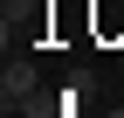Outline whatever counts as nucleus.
Instances as JSON below:
<instances>
[{
    "mask_svg": "<svg viewBox=\"0 0 124 118\" xmlns=\"http://www.w3.org/2000/svg\"><path fill=\"white\" fill-rule=\"evenodd\" d=\"M0 97H7V104L41 97V69H35V63H7V69H0Z\"/></svg>",
    "mask_w": 124,
    "mask_h": 118,
    "instance_id": "obj_1",
    "label": "nucleus"
}]
</instances>
